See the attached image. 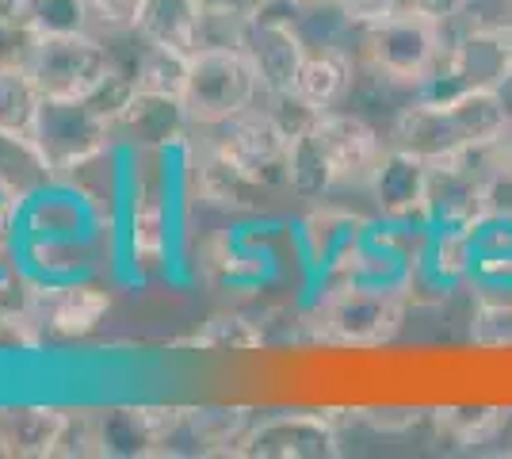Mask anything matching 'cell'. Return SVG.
Masks as SVG:
<instances>
[{
	"mask_svg": "<svg viewBox=\"0 0 512 459\" xmlns=\"http://www.w3.org/2000/svg\"><path fill=\"white\" fill-rule=\"evenodd\" d=\"M65 410L58 406H0V456L54 459Z\"/></svg>",
	"mask_w": 512,
	"mask_h": 459,
	"instance_id": "cell-17",
	"label": "cell"
},
{
	"mask_svg": "<svg viewBox=\"0 0 512 459\" xmlns=\"http://www.w3.org/2000/svg\"><path fill=\"white\" fill-rule=\"evenodd\" d=\"M184 406H111L96 414L100 425V456L146 459L165 452V440L180 425Z\"/></svg>",
	"mask_w": 512,
	"mask_h": 459,
	"instance_id": "cell-10",
	"label": "cell"
},
{
	"mask_svg": "<svg viewBox=\"0 0 512 459\" xmlns=\"http://www.w3.org/2000/svg\"><path fill=\"white\" fill-rule=\"evenodd\" d=\"M31 134L58 176L100 161L115 142L111 119H104L88 100H43Z\"/></svg>",
	"mask_w": 512,
	"mask_h": 459,
	"instance_id": "cell-5",
	"label": "cell"
},
{
	"mask_svg": "<svg viewBox=\"0 0 512 459\" xmlns=\"http://www.w3.org/2000/svg\"><path fill=\"white\" fill-rule=\"evenodd\" d=\"M509 414L512 410H451L440 421L459 444H490L509 429Z\"/></svg>",
	"mask_w": 512,
	"mask_h": 459,
	"instance_id": "cell-25",
	"label": "cell"
},
{
	"mask_svg": "<svg viewBox=\"0 0 512 459\" xmlns=\"http://www.w3.org/2000/svg\"><path fill=\"white\" fill-rule=\"evenodd\" d=\"M268 0H203V12L211 16H234V20H253Z\"/></svg>",
	"mask_w": 512,
	"mask_h": 459,
	"instance_id": "cell-35",
	"label": "cell"
},
{
	"mask_svg": "<svg viewBox=\"0 0 512 459\" xmlns=\"http://www.w3.org/2000/svg\"><path fill=\"white\" fill-rule=\"evenodd\" d=\"M241 459H333L341 456V429L325 414H272L253 421L237 440Z\"/></svg>",
	"mask_w": 512,
	"mask_h": 459,
	"instance_id": "cell-8",
	"label": "cell"
},
{
	"mask_svg": "<svg viewBox=\"0 0 512 459\" xmlns=\"http://www.w3.org/2000/svg\"><path fill=\"white\" fill-rule=\"evenodd\" d=\"M0 66H4V62H0Z\"/></svg>",
	"mask_w": 512,
	"mask_h": 459,
	"instance_id": "cell-39",
	"label": "cell"
},
{
	"mask_svg": "<svg viewBox=\"0 0 512 459\" xmlns=\"http://www.w3.org/2000/svg\"><path fill=\"white\" fill-rule=\"evenodd\" d=\"M509 456H512V448H509Z\"/></svg>",
	"mask_w": 512,
	"mask_h": 459,
	"instance_id": "cell-38",
	"label": "cell"
},
{
	"mask_svg": "<svg viewBox=\"0 0 512 459\" xmlns=\"http://www.w3.org/2000/svg\"><path fill=\"white\" fill-rule=\"evenodd\" d=\"M54 165L39 150L35 134L0 127V196L12 203H31L54 184Z\"/></svg>",
	"mask_w": 512,
	"mask_h": 459,
	"instance_id": "cell-16",
	"label": "cell"
},
{
	"mask_svg": "<svg viewBox=\"0 0 512 459\" xmlns=\"http://www.w3.org/2000/svg\"><path fill=\"white\" fill-rule=\"evenodd\" d=\"M188 69H192V54L184 50H172V46H153L146 43L134 73V85L138 92H153V96H172V100H184V88H188Z\"/></svg>",
	"mask_w": 512,
	"mask_h": 459,
	"instance_id": "cell-23",
	"label": "cell"
},
{
	"mask_svg": "<svg viewBox=\"0 0 512 459\" xmlns=\"http://www.w3.org/2000/svg\"><path fill=\"white\" fill-rule=\"evenodd\" d=\"M16 241H20V203L0 196V268L12 261Z\"/></svg>",
	"mask_w": 512,
	"mask_h": 459,
	"instance_id": "cell-33",
	"label": "cell"
},
{
	"mask_svg": "<svg viewBox=\"0 0 512 459\" xmlns=\"http://www.w3.org/2000/svg\"><path fill=\"white\" fill-rule=\"evenodd\" d=\"M192 115L184 108V100L172 96H153V92H134L130 104L119 111V119L111 123L115 142H130L138 150L161 153L169 146H180L192 131Z\"/></svg>",
	"mask_w": 512,
	"mask_h": 459,
	"instance_id": "cell-12",
	"label": "cell"
},
{
	"mask_svg": "<svg viewBox=\"0 0 512 459\" xmlns=\"http://www.w3.org/2000/svg\"><path fill=\"white\" fill-rule=\"evenodd\" d=\"M130 249L134 264L157 268L169 249V207H165V188L157 180L138 184L134 192V211H130Z\"/></svg>",
	"mask_w": 512,
	"mask_h": 459,
	"instance_id": "cell-20",
	"label": "cell"
},
{
	"mask_svg": "<svg viewBox=\"0 0 512 459\" xmlns=\"http://www.w3.org/2000/svg\"><path fill=\"white\" fill-rule=\"evenodd\" d=\"M88 456H100V425H96V414L92 410H65L54 459H88Z\"/></svg>",
	"mask_w": 512,
	"mask_h": 459,
	"instance_id": "cell-27",
	"label": "cell"
},
{
	"mask_svg": "<svg viewBox=\"0 0 512 459\" xmlns=\"http://www.w3.org/2000/svg\"><path fill=\"white\" fill-rule=\"evenodd\" d=\"M23 66L35 77L43 100H85L107 77V69L115 66V58L100 43V35L77 31V35H39Z\"/></svg>",
	"mask_w": 512,
	"mask_h": 459,
	"instance_id": "cell-4",
	"label": "cell"
},
{
	"mask_svg": "<svg viewBox=\"0 0 512 459\" xmlns=\"http://www.w3.org/2000/svg\"><path fill=\"white\" fill-rule=\"evenodd\" d=\"M467 337L478 349H512V303H474Z\"/></svg>",
	"mask_w": 512,
	"mask_h": 459,
	"instance_id": "cell-26",
	"label": "cell"
},
{
	"mask_svg": "<svg viewBox=\"0 0 512 459\" xmlns=\"http://www.w3.org/2000/svg\"><path fill=\"white\" fill-rule=\"evenodd\" d=\"M268 337H264V326L253 322L249 314L241 310H222V314H211L203 329H195L192 337H184L180 345L184 349H199V352H253L260 349Z\"/></svg>",
	"mask_w": 512,
	"mask_h": 459,
	"instance_id": "cell-21",
	"label": "cell"
},
{
	"mask_svg": "<svg viewBox=\"0 0 512 459\" xmlns=\"http://www.w3.org/2000/svg\"><path fill=\"white\" fill-rule=\"evenodd\" d=\"M409 303L398 291H371L352 284H321V295L310 303L302 326L321 345L344 349H375L394 341L406 326Z\"/></svg>",
	"mask_w": 512,
	"mask_h": 459,
	"instance_id": "cell-2",
	"label": "cell"
},
{
	"mask_svg": "<svg viewBox=\"0 0 512 459\" xmlns=\"http://www.w3.org/2000/svg\"><path fill=\"white\" fill-rule=\"evenodd\" d=\"M134 92H138V85H134V73H127V69H119V66H111V69H107L104 81L92 88L85 100L96 111H100L104 119H111V123H115V119H119V111L127 108Z\"/></svg>",
	"mask_w": 512,
	"mask_h": 459,
	"instance_id": "cell-31",
	"label": "cell"
},
{
	"mask_svg": "<svg viewBox=\"0 0 512 459\" xmlns=\"http://www.w3.org/2000/svg\"><path fill=\"white\" fill-rule=\"evenodd\" d=\"M39 108H43V92L27 66H0V127L31 134Z\"/></svg>",
	"mask_w": 512,
	"mask_h": 459,
	"instance_id": "cell-24",
	"label": "cell"
},
{
	"mask_svg": "<svg viewBox=\"0 0 512 459\" xmlns=\"http://www.w3.org/2000/svg\"><path fill=\"white\" fill-rule=\"evenodd\" d=\"M77 31H88L85 0H39L35 35H77Z\"/></svg>",
	"mask_w": 512,
	"mask_h": 459,
	"instance_id": "cell-29",
	"label": "cell"
},
{
	"mask_svg": "<svg viewBox=\"0 0 512 459\" xmlns=\"http://www.w3.org/2000/svg\"><path fill=\"white\" fill-rule=\"evenodd\" d=\"M512 81V39L490 31H451L436 77L417 96H448L459 88H501Z\"/></svg>",
	"mask_w": 512,
	"mask_h": 459,
	"instance_id": "cell-7",
	"label": "cell"
},
{
	"mask_svg": "<svg viewBox=\"0 0 512 459\" xmlns=\"http://www.w3.org/2000/svg\"><path fill=\"white\" fill-rule=\"evenodd\" d=\"M493 161H497V173H512V123L501 134V142H493Z\"/></svg>",
	"mask_w": 512,
	"mask_h": 459,
	"instance_id": "cell-37",
	"label": "cell"
},
{
	"mask_svg": "<svg viewBox=\"0 0 512 459\" xmlns=\"http://www.w3.org/2000/svg\"><path fill=\"white\" fill-rule=\"evenodd\" d=\"M428 165L425 157L398 146H386L383 161L367 180V196L383 222H425L428 203Z\"/></svg>",
	"mask_w": 512,
	"mask_h": 459,
	"instance_id": "cell-11",
	"label": "cell"
},
{
	"mask_svg": "<svg viewBox=\"0 0 512 459\" xmlns=\"http://www.w3.org/2000/svg\"><path fill=\"white\" fill-rule=\"evenodd\" d=\"M348 39H356V58L363 69H371L386 85L409 88L417 96L436 77L448 54L451 27L402 4L383 20L356 23Z\"/></svg>",
	"mask_w": 512,
	"mask_h": 459,
	"instance_id": "cell-1",
	"label": "cell"
},
{
	"mask_svg": "<svg viewBox=\"0 0 512 459\" xmlns=\"http://www.w3.org/2000/svg\"><path fill=\"white\" fill-rule=\"evenodd\" d=\"M451 31H490L512 35V0H467Z\"/></svg>",
	"mask_w": 512,
	"mask_h": 459,
	"instance_id": "cell-28",
	"label": "cell"
},
{
	"mask_svg": "<svg viewBox=\"0 0 512 459\" xmlns=\"http://www.w3.org/2000/svg\"><path fill=\"white\" fill-rule=\"evenodd\" d=\"M314 138L321 142V150L329 157V169H333V180L337 188H367V180L375 173V165L383 161L386 142L383 134L375 131L360 111H325L314 127Z\"/></svg>",
	"mask_w": 512,
	"mask_h": 459,
	"instance_id": "cell-9",
	"label": "cell"
},
{
	"mask_svg": "<svg viewBox=\"0 0 512 459\" xmlns=\"http://www.w3.org/2000/svg\"><path fill=\"white\" fill-rule=\"evenodd\" d=\"M260 96V73L241 46H199L192 54L184 108L199 131H211L241 111L256 108Z\"/></svg>",
	"mask_w": 512,
	"mask_h": 459,
	"instance_id": "cell-3",
	"label": "cell"
},
{
	"mask_svg": "<svg viewBox=\"0 0 512 459\" xmlns=\"http://www.w3.org/2000/svg\"><path fill=\"white\" fill-rule=\"evenodd\" d=\"M463 4H467V0H406V8H413V12H425V16L448 23V27L455 23V16L463 12Z\"/></svg>",
	"mask_w": 512,
	"mask_h": 459,
	"instance_id": "cell-36",
	"label": "cell"
},
{
	"mask_svg": "<svg viewBox=\"0 0 512 459\" xmlns=\"http://www.w3.org/2000/svg\"><path fill=\"white\" fill-rule=\"evenodd\" d=\"M134 31L153 46L195 54L203 39V0H142Z\"/></svg>",
	"mask_w": 512,
	"mask_h": 459,
	"instance_id": "cell-19",
	"label": "cell"
},
{
	"mask_svg": "<svg viewBox=\"0 0 512 459\" xmlns=\"http://www.w3.org/2000/svg\"><path fill=\"white\" fill-rule=\"evenodd\" d=\"M371 230H375V219H367V215L344 211V207H318L299 226L302 253L321 276H329Z\"/></svg>",
	"mask_w": 512,
	"mask_h": 459,
	"instance_id": "cell-15",
	"label": "cell"
},
{
	"mask_svg": "<svg viewBox=\"0 0 512 459\" xmlns=\"http://www.w3.org/2000/svg\"><path fill=\"white\" fill-rule=\"evenodd\" d=\"M35 12H39V0H0V23L12 27V31L35 35Z\"/></svg>",
	"mask_w": 512,
	"mask_h": 459,
	"instance_id": "cell-34",
	"label": "cell"
},
{
	"mask_svg": "<svg viewBox=\"0 0 512 459\" xmlns=\"http://www.w3.org/2000/svg\"><path fill=\"white\" fill-rule=\"evenodd\" d=\"M333 4H337V12H341L344 20L356 27V23L383 20L394 8H402L406 0H333Z\"/></svg>",
	"mask_w": 512,
	"mask_h": 459,
	"instance_id": "cell-32",
	"label": "cell"
},
{
	"mask_svg": "<svg viewBox=\"0 0 512 459\" xmlns=\"http://www.w3.org/2000/svg\"><path fill=\"white\" fill-rule=\"evenodd\" d=\"M360 81V58L348 43H310L295 77V92L314 108L333 111L352 100V88Z\"/></svg>",
	"mask_w": 512,
	"mask_h": 459,
	"instance_id": "cell-14",
	"label": "cell"
},
{
	"mask_svg": "<svg viewBox=\"0 0 512 459\" xmlns=\"http://www.w3.org/2000/svg\"><path fill=\"white\" fill-rule=\"evenodd\" d=\"M111 310V295L100 284L69 280L46 284L35 295V326L50 329L58 337H88Z\"/></svg>",
	"mask_w": 512,
	"mask_h": 459,
	"instance_id": "cell-13",
	"label": "cell"
},
{
	"mask_svg": "<svg viewBox=\"0 0 512 459\" xmlns=\"http://www.w3.org/2000/svg\"><path fill=\"white\" fill-rule=\"evenodd\" d=\"M333 188H337V180H333L329 157H325L321 142L314 138V131L291 138V150H287V196L321 199Z\"/></svg>",
	"mask_w": 512,
	"mask_h": 459,
	"instance_id": "cell-22",
	"label": "cell"
},
{
	"mask_svg": "<svg viewBox=\"0 0 512 459\" xmlns=\"http://www.w3.org/2000/svg\"><path fill=\"white\" fill-rule=\"evenodd\" d=\"M211 142L218 153H226L234 165L260 180L268 192H287V150L291 134L276 123L268 108H249L211 127Z\"/></svg>",
	"mask_w": 512,
	"mask_h": 459,
	"instance_id": "cell-6",
	"label": "cell"
},
{
	"mask_svg": "<svg viewBox=\"0 0 512 459\" xmlns=\"http://www.w3.org/2000/svg\"><path fill=\"white\" fill-rule=\"evenodd\" d=\"M195 188L207 203L222 207V211H260L264 196H268V188L260 180L234 165L226 153L214 150L211 142L203 146L199 161H195Z\"/></svg>",
	"mask_w": 512,
	"mask_h": 459,
	"instance_id": "cell-18",
	"label": "cell"
},
{
	"mask_svg": "<svg viewBox=\"0 0 512 459\" xmlns=\"http://www.w3.org/2000/svg\"><path fill=\"white\" fill-rule=\"evenodd\" d=\"M92 35H123L138 27L142 0H85Z\"/></svg>",
	"mask_w": 512,
	"mask_h": 459,
	"instance_id": "cell-30",
	"label": "cell"
}]
</instances>
